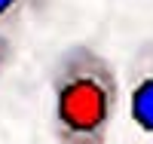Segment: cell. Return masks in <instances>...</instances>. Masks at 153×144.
<instances>
[{"instance_id": "1", "label": "cell", "mask_w": 153, "mask_h": 144, "mask_svg": "<svg viewBox=\"0 0 153 144\" xmlns=\"http://www.w3.org/2000/svg\"><path fill=\"white\" fill-rule=\"evenodd\" d=\"M55 144H107L123 89L117 68L89 43H71L49 71Z\"/></svg>"}, {"instance_id": "2", "label": "cell", "mask_w": 153, "mask_h": 144, "mask_svg": "<svg viewBox=\"0 0 153 144\" xmlns=\"http://www.w3.org/2000/svg\"><path fill=\"white\" fill-rule=\"evenodd\" d=\"M129 116L135 129L153 138V64L141 61L132 71V86H129Z\"/></svg>"}, {"instance_id": "3", "label": "cell", "mask_w": 153, "mask_h": 144, "mask_svg": "<svg viewBox=\"0 0 153 144\" xmlns=\"http://www.w3.org/2000/svg\"><path fill=\"white\" fill-rule=\"evenodd\" d=\"M34 0H0V31H9L28 16Z\"/></svg>"}, {"instance_id": "4", "label": "cell", "mask_w": 153, "mask_h": 144, "mask_svg": "<svg viewBox=\"0 0 153 144\" xmlns=\"http://www.w3.org/2000/svg\"><path fill=\"white\" fill-rule=\"evenodd\" d=\"M12 58H16V43H12V37L6 31H0V77L9 71Z\"/></svg>"}]
</instances>
